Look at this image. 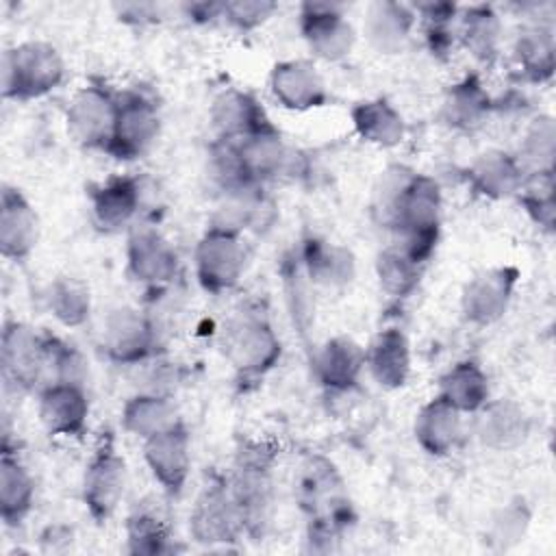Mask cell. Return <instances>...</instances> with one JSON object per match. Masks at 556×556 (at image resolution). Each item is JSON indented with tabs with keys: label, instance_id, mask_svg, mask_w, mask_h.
<instances>
[{
	"label": "cell",
	"instance_id": "cell-1",
	"mask_svg": "<svg viewBox=\"0 0 556 556\" xmlns=\"http://www.w3.org/2000/svg\"><path fill=\"white\" fill-rule=\"evenodd\" d=\"M376 211L413 261L424 263L432 254L441 226V191L430 176L406 167L387 169L376 191Z\"/></svg>",
	"mask_w": 556,
	"mask_h": 556
},
{
	"label": "cell",
	"instance_id": "cell-2",
	"mask_svg": "<svg viewBox=\"0 0 556 556\" xmlns=\"http://www.w3.org/2000/svg\"><path fill=\"white\" fill-rule=\"evenodd\" d=\"M65 78V63L48 41H24L2 54V96L33 100L56 89Z\"/></svg>",
	"mask_w": 556,
	"mask_h": 556
},
{
	"label": "cell",
	"instance_id": "cell-3",
	"mask_svg": "<svg viewBox=\"0 0 556 556\" xmlns=\"http://www.w3.org/2000/svg\"><path fill=\"white\" fill-rule=\"evenodd\" d=\"M224 352L241 376L258 378L278 363L280 339L263 315L241 313L226 326Z\"/></svg>",
	"mask_w": 556,
	"mask_h": 556
},
{
	"label": "cell",
	"instance_id": "cell-4",
	"mask_svg": "<svg viewBox=\"0 0 556 556\" xmlns=\"http://www.w3.org/2000/svg\"><path fill=\"white\" fill-rule=\"evenodd\" d=\"M248 250L241 232L222 226H208L195 245V276L211 293H224L237 287L245 271Z\"/></svg>",
	"mask_w": 556,
	"mask_h": 556
},
{
	"label": "cell",
	"instance_id": "cell-5",
	"mask_svg": "<svg viewBox=\"0 0 556 556\" xmlns=\"http://www.w3.org/2000/svg\"><path fill=\"white\" fill-rule=\"evenodd\" d=\"M161 130L156 102L137 89L117 93V115L106 152L119 161H130L146 154Z\"/></svg>",
	"mask_w": 556,
	"mask_h": 556
},
{
	"label": "cell",
	"instance_id": "cell-6",
	"mask_svg": "<svg viewBox=\"0 0 556 556\" xmlns=\"http://www.w3.org/2000/svg\"><path fill=\"white\" fill-rule=\"evenodd\" d=\"M48 334L35 332L24 321L9 319L2 326L0 363L4 380L17 391H33L46 378Z\"/></svg>",
	"mask_w": 556,
	"mask_h": 556
},
{
	"label": "cell",
	"instance_id": "cell-7",
	"mask_svg": "<svg viewBox=\"0 0 556 556\" xmlns=\"http://www.w3.org/2000/svg\"><path fill=\"white\" fill-rule=\"evenodd\" d=\"M117 115V93L102 83H89L78 89L67 106L65 122L76 143L89 150L109 148Z\"/></svg>",
	"mask_w": 556,
	"mask_h": 556
},
{
	"label": "cell",
	"instance_id": "cell-8",
	"mask_svg": "<svg viewBox=\"0 0 556 556\" xmlns=\"http://www.w3.org/2000/svg\"><path fill=\"white\" fill-rule=\"evenodd\" d=\"M126 482V460L113 447V439L102 437L83 476V502L98 523L106 521L115 513L124 497Z\"/></svg>",
	"mask_w": 556,
	"mask_h": 556
},
{
	"label": "cell",
	"instance_id": "cell-9",
	"mask_svg": "<svg viewBox=\"0 0 556 556\" xmlns=\"http://www.w3.org/2000/svg\"><path fill=\"white\" fill-rule=\"evenodd\" d=\"M159 332L148 313L119 306L102 324V350L119 365H139L154 354Z\"/></svg>",
	"mask_w": 556,
	"mask_h": 556
},
{
	"label": "cell",
	"instance_id": "cell-10",
	"mask_svg": "<svg viewBox=\"0 0 556 556\" xmlns=\"http://www.w3.org/2000/svg\"><path fill=\"white\" fill-rule=\"evenodd\" d=\"M300 30L313 54L326 61L348 56L356 41V33L341 7L330 2H304L300 7Z\"/></svg>",
	"mask_w": 556,
	"mask_h": 556
},
{
	"label": "cell",
	"instance_id": "cell-11",
	"mask_svg": "<svg viewBox=\"0 0 556 556\" xmlns=\"http://www.w3.org/2000/svg\"><path fill=\"white\" fill-rule=\"evenodd\" d=\"M189 528L200 543H230L243 534V521L226 480L208 482L202 489Z\"/></svg>",
	"mask_w": 556,
	"mask_h": 556
},
{
	"label": "cell",
	"instance_id": "cell-12",
	"mask_svg": "<svg viewBox=\"0 0 556 556\" xmlns=\"http://www.w3.org/2000/svg\"><path fill=\"white\" fill-rule=\"evenodd\" d=\"M143 458L167 495H180L191 471V439L182 421L143 441Z\"/></svg>",
	"mask_w": 556,
	"mask_h": 556
},
{
	"label": "cell",
	"instance_id": "cell-13",
	"mask_svg": "<svg viewBox=\"0 0 556 556\" xmlns=\"http://www.w3.org/2000/svg\"><path fill=\"white\" fill-rule=\"evenodd\" d=\"M39 239V219L28 198L11 185L0 193V252L4 258L22 263L30 256Z\"/></svg>",
	"mask_w": 556,
	"mask_h": 556
},
{
	"label": "cell",
	"instance_id": "cell-14",
	"mask_svg": "<svg viewBox=\"0 0 556 556\" xmlns=\"http://www.w3.org/2000/svg\"><path fill=\"white\" fill-rule=\"evenodd\" d=\"M128 271L152 289L167 287L178 274V256L167 239L154 228H135L126 245Z\"/></svg>",
	"mask_w": 556,
	"mask_h": 556
},
{
	"label": "cell",
	"instance_id": "cell-15",
	"mask_svg": "<svg viewBox=\"0 0 556 556\" xmlns=\"http://www.w3.org/2000/svg\"><path fill=\"white\" fill-rule=\"evenodd\" d=\"M515 282L517 271L513 267H495L473 276L465 285L460 298L467 321L478 326H489L497 321L508 308Z\"/></svg>",
	"mask_w": 556,
	"mask_h": 556
},
{
	"label": "cell",
	"instance_id": "cell-16",
	"mask_svg": "<svg viewBox=\"0 0 556 556\" xmlns=\"http://www.w3.org/2000/svg\"><path fill=\"white\" fill-rule=\"evenodd\" d=\"M232 143L239 152L248 178L254 185H263L282 174H291L295 167V154L287 148L280 132L271 124Z\"/></svg>",
	"mask_w": 556,
	"mask_h": 556
},
{
	"label": "cell",
	"instance_id": "cell-17",
	"mask_svg": "<svg viewBox=\"0 0 556 556\" xmlns=\"http://www.w3.org/2000/svg\"><path fill=\"white\" fill-rule=\"evenodd\" d=\"M274 98L291 111H308L326 102V83L308 59H289L274 65L269 76Z\"/></svg>",
	"mask_w": 556,
	"mask_h": 556
},
{
	"label": "cell",
	"instance_id": "cell-18",
	"mask_svg": "<svg viewBox=\"0 0 556 556\" xmlns=\"http://www.w3.org/2000/svg\"><path fill=\"white\" fill-rule=\"evenodd\" d=\"M89 400L85 387L48 382L39 391V419L54 437H80L87 426Z\"/></svg>",
	"mask_w": 556,
	"mask_h": 556
},
{
	"label": "cell",
	"instance_id": "cell-19",
	"mask_svg": "<svg viewBox=\"0 0 556 556\" xmlns=\"http://www.w3.org/2000/svg\"><path fill=\"white\" fill-rule=\"evenodd\" d=\"M211 122L217 130V139L228 141L243 139L271 124L256 98L239 89H226L213 100Z\"/></svg>",
	"mask_w": 556,
	"mask_h": 556
},
{
	"label": "cell",
	"instance_id": "cell-20",
	"mask_svg": "<svg viewBox=\"0 0 556 556\" xmlns=\"http://www.w3.org/2000/svg\"><path fill=\"white\" fill-rule=\"evenodd\" d=\"M365 367L384 389H400L410 374V345L400 328L380 330L365 350Z\"/></svg>",
	"mask_w": 556,
	"mask_h": 556
},
{
	"label": "cell",
	"instance_id": "cell-21",
	"mask_svg": "<svg viewBox=\"0 0 556 556\" xmlns=\"http://www.w3.org/2000/svg\"><path fill=\"white\" fill-rule=\"evenodd\" d=\"M365 369V350L350 337L328 339L317 356L315 371L319 382L332 393L350 391Z\"/></svg>",
	"mask_w": 556,
	"mask_h": 556
},
{
	"label": "cell",
	"instance_id": "cell-22",
	"mask_svg": "<svg viewBox=\"0 0 556 556\" xmlns=\"http://www.w3.org/2000/svg\"><path fill=\"white\" fill-rule=\"evenodd\" d=\"M139 208V185L128 176H113L91 189V215L100 230L115 232L130 224Z\"/></svg>",
	"mask_w": 556,
	"mask_h": 556
},
{
	"label": "cell",
	"instance_id": "cell-23",
	"mask_svg": "<svg viewBox=\"0 0 556 556\" xmlns=\"http://www.w3.org/2000/svg\"><path fill=\"white\" fill-rule=\"evenodd\" d=\"M460 410H456L441 395L424 404L415 417V439L432 456L452 452L463 432Z\"/></svg>",
	"mask_w": 556,
	"mask_h": 556
},
{
	"label": "cell",
	"instance_id": "cell-24",
	"mask_svg": "<svg viewBox=\"0 0 556 556\" xmlns=\"http://www.w3.org/2000/svg\"><path fill=\"white\" fill-rule=\"evenodd\" d=\"M415 26V9L402 2L380 0L367 7L365 35L378 52H397Z\"/></svg>",
	"mask_w": 556,
	"mask_h": 556
},
{
	"label": "cell",
	"instance_id": "cell-25",
	"mask_svg": "<svg viewBox=\"0 0 556 556\" xmlns=\"http://www.w3.org/2000/svg\"><path fill=\"white\" fill-rule=\"evenodd\" d=\"M469 180L486 198H506L523 187V167L519 159L502 150H489L471 163Z\"/></svg>",
	"mask_w": 556,
	"mask_h": 556
},
{
	"label": "cell",
	"instance_id": "cell-26",
	"mask_svg": "<svg viewBox=\"0 0 556 556\" xmlns=\"http://www.w3.org/2000/svg\"><path fill=\"white\" fill-rule=\"evenodd\" d=\"M35 500V480L20 458L2 447L0 458V515L7 526H17L26 519Z\"/></svg>",
	"mask_w": 556,
	"mask_h": 556
},
{
	"label": "cell",
	"instance_id": "cell-27",
	"mask_svg": "<svg viewBox=\"0 0 556 556\" xmlns=\"http://www.w3.org/2000/svg\"><path fill=\"white\" fill-rule=\"evenodd\" d=\"M528 434L526 413L510 400L486 402L480 408L478 437L486 447L510 450L519 445Z\"/></svg>",
	"mask_w": 556,
	"mask_h": 556
},
{
	"label": "cell",
	"instance_id": "cell-28",
	"mask_svg": "<svg viewBox=\"0 0 556 556\" xmlns=\"http://www.w3.org/2000/svg\"><path fill=\"white\" fill-rule=\"evenodd\" d=\"M178 410L174 406L172 395H161V393H148L141 391L132 395L122 410V426L130 434L139 439H150L172 426H176Z\"/></svg>",
	"mask_w": 556,
	"mask_h": 556
},
{
	"label": "cell",
	"instance_id": "cell-29",
	"mask_svg": "<svg viewBox=\"0 0 556 556\" xmlns=\"http://www.w3.org/2000/svg\"><path fill=\"white\" fill-rule=\"evenodd\" d=\"M354 130L369 143L380 148L397 146L406 135V124L400 111L387 100H365L352 109Z\"/></svg>",
	"mask_w": 556,
	"mask_h": 556
},
{
	"label": "cell",
	"instance_id": "cell-30",
	"mask_svg": "<svg viewBox=\"0 0 556 556\" xmlns=\"http://www.w3.org/2000/svg\"><path fill=\"white\" fill-rule=\"evenodd\" d=\"M439 395L460 413H478L489 402L486 374L473 361H460L441 378Z\"/></svg>",
	"mask_w": 556,
	"mask_h": 556
},
{
	"label": "cell",
	"instance_id": "cell-31",
	"mask_svg": "<svg viewBox=\"0 0 556 556\" xmlns=\"http://www.w3.org/2000/svg\"><path fill=\"white\" fill-rule=\"evenodd\" d=\"M302 263L313 282L324 287H343L354 276V256L350 250L321 239L304 243Z\"/></svg>",
	"mask_w": 556,
	"mask_h": 556
},
{
	"label": "cell",
	"instance_id": "cell-32",
	"mask_svg": "<svg viewBox=\"0 0 556 556\" xmlns=\"http://www.w3.org/2000/svg\"><path fill=\"white\" fill-rule=\"evenodd\" d=\"M489 109L491 100L478 76H465L460 83L452 85L443 102V115L447 124L456 128L478 126L489 115Z\"/></svg>",
	"mask_w": 556,
	"mask_h": 556
},
{
	"label": "cell",
	"instance_id": "cell-33",
	"mask_svg": "<svg viewBox=\"0 0 556 556\" xmlns=\"http://www.w3.org/2000/svg\"><path fill=\"white\" fill-rule=\"evenodd\" d=\"M128 547L135 554H163L169 552V530L167 521L156 508V504L141 502L126 521Z\"/></svg>",
	"mask_w": 556,
	"mask_h": 556
},
{
	"label": "cell",
	"instance_id": "cell-34",
	"mask_svg": "<svg viewBox=\"0 0 556 556\" xmlns=\"http://www.w3.org/2000/svg\"><path fill=\"white\" fill-rule=\"evenodd\" d=\"M46 300L54 319L67 328L85 324L91 311L89 287L74 276L54 278L48 287Z\"/></svg>",
	"mask_w": 556,
	"mask_h": 556
},
{
	"label": "cell",
	"instance_id": "cell-35",
	"mask_svg": "<svg viewBox=\"0 0 556 556\" xmlns=\"http://www.w3.org/2000/svg\"><path fill=\"white\" fill-rule=\"evenodd\" d=\"M500 15L489 4H473L460 13V39L473 56L491 61L500 43Z\"/></svg>",
	"mask_w": 556,
	"mask_h": 556
},
{
	"label": "cell",
	"instance_id": "cell-36",
	"mask_svg": "<svg viewBox=\"0 0 556 556\" xmlns=\"http://www.w3.org/2000/svg\"><path fill=\"white\" fill-rule=\"evenodd\" d=\"M519 67L534 80L549 78L554 72V35L541 24L526 26L515 41Z\"/></svg>",
	"mask_w": 556,
	"mask_h": 556
},
{
	"label": "cell",
	"instance_id": "cell-37",
	"mask_svg": "<svg viewBox=\"0 0 556 556\" xmlns=\"http://www.w3.org/2000/svg\"><path fill=\"white\" fill-rule=\"evenodd\" d=\"M419 267L421 263L413 261L397 245L387 248L376 263L380 287L393 298H406L419 282Z\"/></svg>",
	"mask_w": 556,
	"mask_h": 556
},
{
	"label": "cell",
	"instance_id": "cell-38",
	"mask_svg": "<svg viewBox=\"0 0 556 556\" xmlns=\"http://www.w3.org/2000/svg\"><path fill=\"white\" fill-rule=\"evenodd\" d=\"M87 361L76 345H70L56 337L48 334V354H46V384L65 382L85 387L87 382Z\"/></svg>",
	"mask_w": 556,
	"mask_h": 556
},
{
	"label": "cell",
	"instance_id": "cell-39",
	"mask_svg": "<svg viewBox=\"0 0 556 556\" xmlns=\"http://www.w3.org/2000/svg\"><path fill=\"white\" fill-rule=\"evenodd\" d=\"M554 122L549 117H539L530 126L526 141H523V156H521V167L526 169L532 167V174H552V163H554Z\"/></svg>",
	"mask_w": 556,
	"mask_h": 556
},
{
	"label": "cell",
	"instance_id": "cell-40",
	"mask_svg": "<svg viewBox=\"0 0 556 556\" xmlns=\"http://www.w3.org/2000/svg\"><path fill=\"white\" fill-rule=\"evenodd\" d=\"M276 9H278V4L267 2V0L222 2V17L239 30H252V28L265 24Z\"/></svg>",
	"mask_w": 556,
	"mask_h": 556
}]
</instances>
